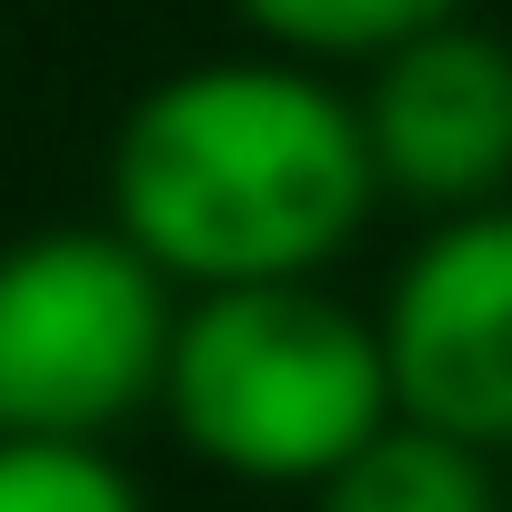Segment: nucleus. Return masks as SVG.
I'll return each mask as SVG.
<instances>
[{"instance_id":"f03ea898","label":"nucleus","mask_w":512,"mask_h":512,"mask_svg":"<svg viewBox=\"0 0 512 512\" xmlns=\"http://www.w3.org/2000/svg\"><path fill=\"white\" fill-rule=\"evenodd\" d=\"M161 412L191 442V462L262 492H322L382 422H402L382 322H362L322 282L191 292L171 332Z\"/></svg>"},{"instance_id":"423d86ee","label":"nucleus","mask_w":512,"mask_h":512,"mask_svg":"<svg viewBox=\"0 0 512 512\" xmlns=\"http://www.w3.org/2000/svg\"><path fill=\"white\" fill-rule=\"evenodd\" d=\"M312 512H502V502H492V452L442 442L422 422H382L312 492Z\"/></svg>"},{"instance_id":"39448f33","label":"nucleus","mask_w":512,"mask_h":512,"mask_svg":"<svg viewBox=\"0 0 512 512\" xmlns=\"http://www.w3.org/2000/svg\"><path fill=\"white\" fill-rule=\"evenodd\" d=\"M352 101H362L382 191H402L442 221L512 201V41L442 21V31L402 41L392 61H372V81Z\"/></svg>"},{"instance_id":"f257e3e1","label":"nucleus","mask_w":512,"mask_h":512,"mask_svg":"<svg viewBox=\"0 0 512 512\" xmlns=\"http://www.w3.org/2000/svg\"><path fill=\"white\" fill-rule=\"evenodd\" d=\"M382 201L362 101L282 51L191 61L111 131V231L191 292L322 282Z\"/></svg>"},{"instance_id":"6e6552de","label":"nucleus","mask_w":512,"mask_h":512,"mask_svg":"<svg viewBox=\"0 0 512 512\" xmlns=\"http://www.w3.org/2000/svg\"><path fill=\"white\" fill-rule=\"evenodd\" d=\"M0 512H151L111 442H31L0 432Z\"/></svg>"},{"instance_id":"7ed1b4c3","label":"nucleus","mask_w":512,"mask_h":512,"mask_svg":"<svg viewBox=\"0 0 512 512\" xmlns=\"http://www.w3.org/2000/svg\"><path fill=\"white\" fill-rule=\"evenodd\" d=\"M181 292L111 221H61L0 251V432L111 442L161 402Z\"/></svg>"},{"instance_id":"0eeeda50","label":"nucleus","mask_w":512,"mask_h":512,"mask_svg":"<svg viewBox=\"0 0 512 512\" xmlns=\"http://www.w3.org/2000/svg\"><path fill=\"white\" fill-rule=\"evenodd\" d=\"M231 11H241L251 41L282 51V61H312V71L362 61V71H372V61H392L402 41L462 21V0H231Z\"/></svg>"},{"instance_id":"20e7f679","label":"nucleus","mask_w":512,"mask_h":512,"mask_svg":"<svg viewBox=\"0 0 512 512\" xmlns=\"http://www.w3.org/2000/svg\"><path fill=\"white\" fill-rule=\"evenodd\" d=\"M382 362L402 422L512 452V201L422 231L382 302Z\"/></svg>"}]
</instances>
